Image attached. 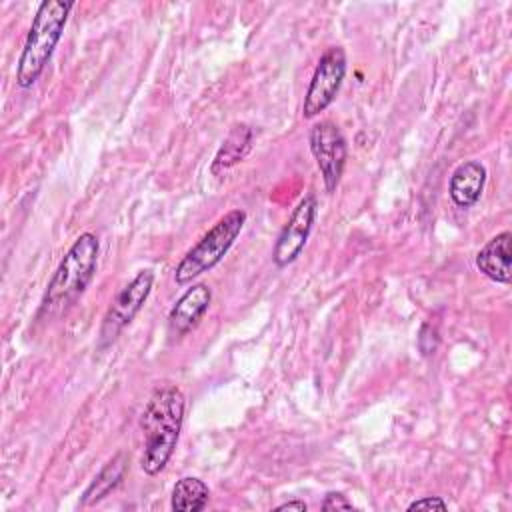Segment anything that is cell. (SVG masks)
Segmentation results:
<instances>
[{
	"label": "cell",
	"instance_id": "2e32d148",
	"mask_svg": "<svg viewBox=\"0 0 512 512\" xmlns=\"http://www.w3.org/2000/svg\"><path fill=\"white\" fill-rule=\"evenodd\" d=\"M322 510H352V502L342 494V492H326L324 500H322Z\"/></svg>",
	"mask_w": 512,
	"mask_h": 512
},
{
	"label": "cell",
	"instance_id": "7c38bea8",
	"mask_svg": "<svg viewBox=\"0 0 512 512\" xmlns=\"http://www.w3.org/2000/svg\"><path fill=\"white\" fill-rule=\"evenodd\" d=\"M128 468V454L126 452H118L114 454L104 466L102 470L92 478V482L86 486V490L82 492L80 504L82 506H94L100 500H104L124 478Z\"/></svg>",
	"mask_w": 512,
	"mask_h": 512
},
{
	"label": "cell",
	"instance_id": "30bf717a",
	"mask_svg": "<svg viewBox=\"0 0 512 512\" xmlns=\"http://www.w3.org/2000/svg\"><path fill=\"white\" fill-rule=\"evenodd\" d=\"M512 234L508 230L492 236L476 254V268L498 284L512 280Z\"/></svg>",
	"mask_w": 512,
	"mask_h": 512
},
{
	"label": "cell",
	"instance_id": "3957f363",
	"mask_svg": "<svg viewBox=\"0 0 512 512\" xmlns=\"http://www.w3.org/2000/svg\"><path fill=\"white\" fill-rule=\"evenodd\" d=\"M72 8L74 2L62 0H44L38 6L16 66L18 88H32L36 80L42 76L46 64L54 54L56 44L64 34L68 14Z\"/></svg>",
	"mask_w": 512,
	"mask_h": 512
},
{
	"label": "cell",
	"instance_id": "ac0fdd59",
	"mask_svg": "<svg viewBox=\"0 0 512 512\" xmlns=\"http://www.w3.org/2000/svg\"><path fill=\"white\" fill-rule=\"evenodd\" d=\"M306 508H308L306 502H302V500H290V502L280 504L276 510H278V512H282V510H298V512H304Z\"/></svg>",
	"mask_w": 512,
	"mask_h": 512
},
{
	"label": "cell",
	"instance_id": "52a82bcc",
	"mask_svg": "<svg viewBox=\"0 0 512 512\" xmlns=\"http://www.w3.org/2000/svg\"><path fill=\"white\" fill-rule=\"evenodd\" d=\"M308 142H310V152L322 174L326 192H334L336 186L340 184L346 158H348L346 138L342 136L340 128L332 120H320L310 128Z\"/></svg>",
	"mask_w": 512,
	"mask_h": 512
},
{
	"label": "cell",
	"instance_id": "7a4b0ae2",
	"mask_svg": "<svg viewBox=\"0 0 512 512\" xmlns=\"http://www.w3.org/2000/svg\"><path fill=\"white\" fill-rule=\"evenodd\" d=\"M100 242L92 232H82L68 248L54 270L40 306V314H56L66 310L86 290L96 274Z\"/></svg>",
	"mask_w": 512,
	"mask_h": 512
},
{
	"label": "cell",
	"instance_id": "6da1fadb",
	"mask_svg": "<svg viewBox=\"0 0 512 512\" xmlns=\"http://www.w3.org/2000/svg\"><path fill=\"white\" fill-rule=\"evenodd\" d=\"M184 408L186 400L178 386H160L150 394L140 416L144 438L140 466L148 476L160 474L170 462L180 438Z\"/></svg>",
	"mask_w": 512,
	"mask_h": 512
},
{
	"label": "cell",
	"instance_id": "5bb4252c",
	"mask_svg": "<svg viewBox=\"0 0 512 512\" xmlns=\"http://www.w3.org/2000/svg\"><path fill=\"white\" fill-rule=\"evenodd\" d=\"M210 488L196 476L180 478L170 496V508L174 512H198L208 506Z\"/></svg>",
	"mask_w": 512,
	"mask_h": 512
},
{
	"label": "cell",
	"instance_id": "8fae6325",
	"mask_svg": "<svg viewBox=\"0 0 512 512\" xmlns=\"http://www.w3.org/2000/svg\"><path fill=\"white\" fill-rule=\"evenodd\" d=\"M486 184V168L478 160H464L458 164L448 182V196L458 208H472Z\"/></svg>",
	"mask_w": 512,
	"mask_h": 512
},
{
	"label": "cell",
	"instance_id": "ba28073f",
	"mask_svg": "<svg viewBox=\"0 0 512 512\" xmlns=\"http://www.w3.org/2000/svg\"><path fill=\"white\" fill-rule=\"evenodd\" d=\"M316 210L318 200L314 194H306L292 210L272 248V260L278 268L292 264L302 254L316 220Z\"/></svg>",
	"mask_w": 512,
	"mask_h": 512
},
{
	"label": "cell",
	"instance_id": "9a60e30c",
	"mask_svg": "<svg viewBox=\"0 0 512 512\" xmlns=\"http://www.w3.org/2000/svg\"><path fill=\"white\" fill-rule=\"evenodd\" d=\"M418 346L422 350V354H434L436 346H438V330L430 324H422L420 334H418Z\"/></svg>",
	"mask_w": 512,
	"mask_h": 512
},
{
	"label": "cell",
	"instance_id": "5b68a950",
	"mask_svg": "<svg viewBox=\"0 0 512 512\" xmlns=\"http://www.w3.org/2000/svg\"><path fill=\"white\" fill-rule=\"evenodd\" d=\"M344 76H346V52L340 46H330L320 56L304 96L302 116L306 120L316 118L334 102V98L340 92Z\"/></svg>",
	"mask_w": 512,
	"mask_h": 512
},
{
	"label": "cell",
	"instance_id": "8992f818",
	"mask_svg": "<svg viewBox=\"0 0 512 512\" xmlns=\"http://www.w3.org/2000/svg\"><path fill=\"white\" fill-rule=\"evenodd\" d=\"M154 284L152 270H140L110 302L102 326H100V346H108L116 340V336L136 318V314L142 310L144 302L148 300Z\"/></svg>",
	"mask_w": 512,
	"mask_h": 512
},
{
	"label": "cell",
	"instance_id": "277c9868",
	"mask_svg": "<svg viewBox=\"0 0 512 512\" xmlns=\"http://www.w3.org/2000/svg\"><path fill=\"white\" fill-rule=\"evenodd\" d=\"M246 224V212L240 208H234L226 212L178 262L174 268V282L184 286L198 278L200 274L212 270L216 264L222 262V258L232 248L234 240L240 236L242 228Z\"/></svg>",
	"mask_w": 512,
	"mask_h": 512
},
{
	"label": "cell",
	"instance_id": "9c48e42d",
	"mask_svg": "<svg viewBox=\"0 0 512 512\" xmlns=\"http://www.w3.org/2000/svg\"><path fill=\"white\" fill-rule=\"evenodd\" d=\"M212 302V290L206 284L190 286L172 306L168 314V326L174 334L182 336L190 332L208 312Z\"/></svg>",
	"mask_w": 512,
	"mask_h": 512
},
{
	"label": "cell",
	"instance_id": "4fadbf2b",
	"mask_svg": "<svg viewBox=\"0 0 512 512\" xmlns=\"http://www.w3.org/2000/svg\"><path fill=\"white\" fill-rule=\"evenodd\" d=\"M250 146H252V130L246 124L234 126L214 156L212 172L218 174L238 164L248 154Z\"/></svg>",
	"mask_w": 512,
	"mask_h": 512
},
{
	"label": "cell",
	"instance_id": "e0dca14e",
	"mask_svg": "<svg viewBox=\"0 0 512 512\" xmlns=\"http://www.w3.org/2000/svg\"><path fill=\"white\" fill-rule=\"evenodd\" d=\"M448 504L440 496H424L408 504V510H446Z\"/></svg>",
	"mask_w": 512,
	"mask_h": 512
}]
</instances>
